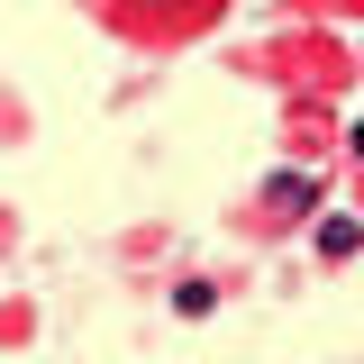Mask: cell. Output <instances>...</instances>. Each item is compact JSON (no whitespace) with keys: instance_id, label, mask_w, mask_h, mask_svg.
<instances>
[{"instance_id":"cell-2","label":"cell","mask_w":364,"mask_h":364,"mask_svg":"<svg viewBox=\"0 0 364 364\" xmlns=\"http://www.w3.org/2000/svg\"><path fill=\"white\" fill-rule=\"evenodd\" d=\"M318 246H328V255H355L364 228H355V219H328V228H318Z\"/></svg>"},{"instance_id":"cell-1","label":"cell","mask_w":364,"mask_h":364,"mask_svg":"<svg viewBox=\"0 0 364 364\" xmlns=\"http://www.w3.org/2000/svg\"><path fill=\"white\" fill-rule=\"evenodd\" d=\"M264 200H273V210H310V200H318V182H310V173H273Z\"/></svg>"},{"instance_id":"cell-3","label":"cell","mask_w":364,"mask_h":364,"mask_svg":"<svg viewBox=\"0 0 364 364\" xmlns=\"http://www.w3.org/2000/svg\"><path fill=\"white\" fill-rule=\"evenodd\" d=\"M355 155H364V128H355Z\"/></svg>"}]
</instances>
